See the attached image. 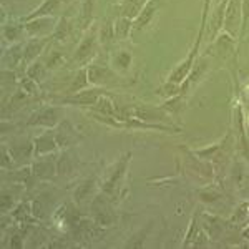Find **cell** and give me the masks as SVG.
<instances>
[{
  "label": "cell",
  "instance_id": "obj_1",
  "mask_svg": "<svg viewBox=\"0 0 249 249\" xmlns=\"http://www.w3.org/2000/svg\"><path fill=\"white\" fill-rule=\"evenodd\" d=\"M131 160V153H124L122 158L118 160L113 168L107 173V178L103 179L102 183V193H105L108 198L113 201V199L118 196V190H120V183H122L124 171H126L128 161Z\"/></svg>",
  "mask_w": 249,
  "mask_h": 249
},
{
  "label": "cell",
  "instance_id": "obj_2",
  "mask_svg": "<svg viewBox=\"0 0 249 249\" xmlns=\"http://www.w3.org/2000/svg\"><path fill=\"white\" fill-rule=\"evenodd\" d=\"M98 27L91 25V29L87 30V34L83 35V38L80 40V45L75 50L73 57H71V63H78V65H88L90 58L95 57L96 47H98Z\"/></svg>",
  "mask_w": 249,
  "mask_h": 249
},
{
  "label": "cell",
  "instance_id": "obj_3",
  "mask_svg": "<svg viewBox=\"0 0 249 249\" xmlns=\"http://www.w3.org/2000/svg\"><path fill=\"white\" fill-rule=\"evenodd\" d=\"M90 208H91V219L96 224H100L102 228H108L111 224H115L116 216L113 214V210H111V199L108 198L105 193L95 196L91 199Z\"/></svg>",
  "mask_w": 249,
  "mask_h": 249
},
{
  "label": "cell",
  "instance_id": "obj_4",
  "mask_svg": "<svg viewBox=\"0 0 249 249\" xmlns=\"http://www.w3.org/2000/svg\"><path fill=\"white\" fill-rule=\"evenodd\" d=\"M241 25H243V0H228L223 32L232 38H239Z\"/></svg>",
  "mask_w": 249,
  "mask_h": 249
},
{
  "label": "cell",
  "instance_id": "obj_5",
  "mask_svg": "<svg viewBox=\"0 0 249 249\" xmlns=\"http://www.w3.org/2000/svg\"><path fill=\"white\" fill-rule=\"evenodd\" d=\"M62 108H57V107H43L37 110L35 113L30 115L29 122L27 124L29 126H43V128H55L57 124L62 122Z\"/></svg>",
  "mask_w": 249,
  "mask_h": 249
},
{
  "label": "cell",
  "instance_id": "obj_6",
  "mask_svg": "<svg viewBox=\"0 0 249 249\" xmlns=\"http://www.w3.org/2000/svg\"><path fill=\"white\" fill-rule=\"evenodd\" d=\"M203 37H204V34L198 32V38H196V43L193 45L191 52L188 53V57L184 58L183 62L171 71V75L168 77V82H173V83H178V85H181L184 80H186V77L190 75L193 65H195V58H196V55H198V52H199V47H201Z\"/></svg>",
  "mask_w": 249,
  "mask_h": 249
},
{
  "label": "cell",
  "instance_id": "obj_7",
  "mask_svg": "<svg viewBox=\"0 0 249 249\" xmlns=\"http://www.w3.org/2000/svg\"><path fill=\"white\" fill-rule=\"evenodd\" d=\"M88 82L90 87H107L108 83L116 82V73L111 70V67L105 63H88Z\"/></svg>",
  "mask_w": 249,
  "mask_h": 249
},
{
  "label": "cell",
  "instance_id": "obj_8",
  "mask_svg": "<svg viewBox=\"0 0 249 249\" xmlns=\"http://www.w3.org/2000/svg\"><path fill=\"white\" fill-rule=\"evenodd\" d=\"M103 93H105V90L102 87H88L85 90L78 91V93L63 96L62 103L63 105L70 103V105H78V107H91Z\"/></svg>",
  "mask_w": 249,
  "mask_h": 249
},
{
  "label": "cell",
  "instance_id": "obj_9",
  "mask_svg": "<svg viewBox=\"0 0 249 249\" xmlns=\"http://www.w3.org/2000/svg\"><path fill=\"white\" fill-rule=\"evenodd\" d=\"M226 5H228V0H221V2H218V5H216L214 12L211 14L210 25H206L208 30H204V34L208 35V40H210V42H214V40L218 38V35L223 32Z\"/></svg>",
  "mask_w": 249,
  "mask_h": 249
},
{
  "label": "cell",
  "instance_id": "obj_10",
  "mask_svg": "<svg viewBox=\"0 0 249 249\" xmlns=\"http://www.w3.org/2000/svg\"><path fill=\"white\" fill-rule=\"evenodd\" d=\"M57 148H60V146L57 143V136H55L53 128H50L48 131H45L43 135H40L34 140V156L35 158L53 153Z\"/></svg>",
  "mask_w": 249,
  "mask_h": 249
},
{
  "label": "cell",
  "instance_id": "obj_11",
  "mask_svg": "<svg viewBox=\"0 0 249 249\" xmlns=\"http://www.w3.org/2000/svg\"><path fill=\"white\" fill-rule=\"evenodd\" d=\"M23 25H25V32L32 35V37H48L50 34H53L57 23L50 17H42V18H34L29 20V22H23Z\"/></svg>",
  "mask_w": 249,
  "mask_h": 249
},
{
  "label": "cell",
  "instance_id": "obj_12",
  "mask_svg": "<svg viewBox=\"0 0 249 249\" xmlns=\"http://www.w3.org/2000/svg\"><path fill=\"white\" fill-rule=\"evenodd\" d=\"M158 9H160V0H148V3L144 5L142 14L133 20V30H131V35H133V37L136 34H140V32H143L144 29H146L148 23L153 20Z\"/></svg>",
  "mask_w": 249,
  "mask_h": 249
},
{
  "label": "cell",
  "instance_id": "obj_13",
  "mask_svg": "<svg viewBox=\"0 0 249 249\" xmlns=\"http://www.w3.org/2000/svg\"><path fill=\"white\" fill-rule=\"evenodd\" d=\"M48 40H50L48 37H34L29 42H25V45H23V63L30 65L32 62L38 60L40 55L45 50Z\"/></svg>",
  "mask_w": 249,
  "mask_h": 249
},
{
  "label": "cell",
  "instance_id": "obj_14",
  "mask_svg": "<svg viewBox=\"0 0 249 249\" xmlns=\"http://www.w3.org/2000/svg\"><path fill=\"white\" fill-rule=\"evenodd\" d=\"M53 131H55V136H57V143L60 148L70 146L71 143H77L80 140L75 128L71 126V123L67 122V120H62V122L53 128Z\"/></svg>",
  "mask_w": 249,
  "mask_h": 249
},
{
  "label": "cell",
  "instance_id": "obj_15",
  "mask_svg": "<svg viewBox=\"0 0 249 249\" xmlns=\"http://www.w3.org/2000/svg\"><path fill=\"white\" fill-rule=\"evenodd\" d=\"M210 67V60H208L206 57H201L199 60H196V63L193 65L190 75L186 77V80L181 83V90H179V93L181 95H186L188 90L195 85V83H198L199 80H201V77L204 75V71H206V68Z\"/></svg>",
  "mask_w": 249,
  "mask_h": 249
},
{
  "label": "cell",
  "instance_id": "obj_16",
  "mask_svg": "<svg viewBox=\"0 0 249 249\" xmlns=\"http://www.w3.org/2000/svg\"><path fill=\"white\" fill-rule=\"evenodd\" d=\"M230 142H231V135H228L223 142L211 144V146H206V148H201V150L193 151V155L199 156L201 160H213V161H214V160L221 158V155H224L228 150H230Z\"/></svg>",
  "mask_w": 249,
  "mask_h": 249
},
{
  "label": "cell",
  "instance_id": "obj_17",
  "mask_svg": "<svg viewBox=\"0 0 249 249\" xmlns=\"http://www.w3.org/2000/svg\"><path fill=\"white\" fill-rule=\"evenodd\" d=\"M148 3V0H122L120 3H116V12L118 17H126L130 20H135L142 14L144 5Z\"/></svg>",
  "mask_w": 249,
  "mask_h": 249
},
{
  "label": "cell",
  "instance_id": "obj_18",
  "mask_svg": "<svg viewBox=\"0 0 249 249\" xmlns=\"http://www.w3.org/2000/svg\"><path fill=\"white\" fill-rule=\"evenodd\" d=\"M184 248H199V246H206V236L201 230V226L198 224L196 218L191 219L190 223V230L186 232V238L183 243Z\"/></svg>",
  "mask_w": 249,
  "mask_h": 249
},
{
  "label": "cell",
  "instance_id": "obj_19",
  "mask_svg": "<svg viewBox=\"0 0 249 249\" xmlns=\"http://www.w3.org/2000/svg\"><path fill=\"white\" fill-rule=\"evenodd\" d=\"M58 7H60V0H43L38 9L30 12V14L27 15V17H23L22 20L23 22H29V20H34V18L50 17L52 14H55V12L58 10Z\"/></svg>",
  "mask_w": 249,
  "mask_h": 249
},
{
  "label": "cell",
  "instance_id": "obj_20",
  "mask_svg": "<svg viewBox=\"0 0 249 249\" xmlns=\"http://www.w3.org/2000/svg\"><path fill=\"white\" fill-rule=\"evenodd\" d=\"M107 93V91H105ZM103 93L102 96H100L98 100L91 105L90 108L95 111V113H98V115H108V116H120V111L116 110V107H115V103L111 102V98L108 95Z\"/></svg>",
  "mask_w": 249,
  "mask_h": 249
},
{
  "label": "cell",
  "instance_id": "obj_21",
  "mask_svg": "<svg viewBox=\"0 0 249 249\" xmlns=\"http://www.w3.org/2000/svg\"><path fill=\"white\" fill-rule=\"evenodd\" d=\"M113 29L115 40H126L131 35V30H133V20L126 17H118L113 22Z\"/></svg>",
  "mask_w": 249,
  "mask_h": 249
},
{
  "label": "cell",
  "instance_id": "obj_22",
  "mask_svg": "<svg viewBox=\"0 0 249 249\" xmlns=\"http://www.w3.org/2000/svg\"><path fill=\"white\" fill-rule=\"evenodd\" d=\"M90 87V82H88V70H87V65L82 67L80 70L77 71V75L71 80V85L68 88V93L67 95H73V93H78V91L85 90V88Z\"/></svg>",
  "mask_w": 249,
  "mask_h": 249
},
{
  "label": "cell",
  "instance_id": "obj_23",
  "mask_svg": "<svg viewBox=\"0 0 249 249\" xmlns=\"http://www.w3.org/2000/svg\"><path fill=\"white\" fill-rule=\"evenodd\" d=\"M95 2L96 0H83L82 2V10H80V27L83 30H88L91 27V18H93V10H95Z\"/></svg>",
  "mask_w": 249,
  "mask_h": 249
},
{
  "label": "cell",
  "instance_id": "obj_24",
  "mask_svg": "<svg viewBox=\"0 0 249 249\" xmlns=\"http://www.w3.org/2000/svg\"><path fill=\"white\" fill-rule=\"evenodd\" d=\"M32 170H34V176L42 179H50V176L53 173H58L57 168L48 161V160H37V161L32 164Z\"/></svg>",
  "mask_w": 249,
  "mask_h": 249
},
{
  "label": "cell",
  "instance_id": "obj_25",
  "mask_svg": "<svg viewBox=\"0 0 249 249\" xmlns=\"http://www.w3.org/2000/svg\"><path fill=\"white\" fill-rule=\"evenodd\" d=\"M70 34H71L70 18L62 17L57 22V25H55V30H53V34H52V38H53L55 42H65V40L70 37Z\"/></svg>",
  "mask_w": 249,
  "mask_h": 249
},
{
  "label": "cell",
  "instance_id": "obj_26",
  "mask_svg": "<svg viewBox=\"0 0 249 249\" xmlns=\"http://www.w3.org/2000/svg\"><path fill=\"white\" fill-rule=\"evenodd\" d=\"M93 188H95V179H87L80 186H77V190H75V203L83 204L85 201H88L90 196L93 195Z\"/></svg>",
  "mask_w": 249,
  "mask_h": 249
},
{
  "label": "cell",
  "instance_id": "obj_27",
  "mask_svg": "<svg viewBox=\"0 0 249 249\" xmlns=\"http://www.w3.org/2000/svg\"><path fill=\"white\" fill-rule=\"evenodd\" d=\"M203 224H204V230L208 231V234L211 236L213 239H218V236L223 232V226H221V221L214 216H203Z\"/></svg>",
  "mask_w": 249,
  "mask_h": 249
},
{
  "label": "cell",
  "instance_id": "obj_28",
  "mask_svg": "<svg viewBox=\"0 0 249 249\" xmlns=\"http://www.w3.org/2000/svg\"><path fill=\"white\" fill-rule=\"evenodd\" d=\"M12 218L18 223H27L34 218V213H32V203H20L17 208H14L12 211Z\"/></svg>",
  "mask_w": 249,
  "mask_h": 249
},
{
  "label": "cell",
  "instance_id": "obj_29",
  "mask_svg": "<svg viewBox=\"0 0 249 249\" xmlns=\"http://www.w3.org/2000/svg\"><path fill=\"white\" fill-rule=\"evenodd\" d=\"M45 71H47L45 62L35 60V62H32L30 65L27 67L25 75H27V77H30L32 80H35V82H42V78L45 77Z\"/></svg>",
  "mask_w": 249,
  "mask_h": 249
},
{
  "label": "cell",
  "instance_id": "obj_30",
  "mask_svg": "<svg viewBox=\"0 0 249 249\" xmlns=\"http://www.w3.org/2000/svg\"><path fill=\"white\" fill-rule=\"evenodd\" d=\"M98 38L102 45H108L111 40L115 38V29H113V22L105 20L102 23V27H98Z\"/></svg>",
  "mask_w": 249,
  "mask_h": 249
},
{
  "label": "cell",
  "instance_id": "obj_31",
  "mask_svg": "<svg viewBox=\"0 0 249 249\" xmlns=\"http://www.w3.org/2000/svg\"><path fill=\"white\" fill-rule=\"evenodd\" d=\"M183 105H184V95L179 93V95L173 96V98H168L161 105V108L168 115H171V113H179V111L183 110Z\"/></svg>",
  "mask_w": 249,
  "mask_h": 249
},
{
  "label": "cell",
  "instance_id": "obj_32",
  "mask_svg": "<svg viewBox=\"0 0 249 249\" xmlns=\"http://www.w3.org/2000/svg\"><path fill=\"white\" fill-rule=\"evenodd\" d=\"M179 90H181V85H178V83H173V82H166L163 83L161 87L156 90V95L163 96V98H173V96L179 95Z\"/></svg>",
  "mask_w": 249,
  "mask_h": 249
},
{
  "label": "cell",
  "instance_id": "obj_33",
  "mask_svg": "<svg viewBox=\"0 0 249 249\" xmlns=\"http://www.w3.org/2000/svg\"><path fill=\"white\" fill-rule=\"evenodd\" d=\"M20 88H22L25 93H29L30 96H35V98L40 96V93H42V91H40V87H38V82L32 80L30 77H27V75L20 80Z\"/></svg>",
  "mask_w": 249,
  "mask_h": 249
},
{
  "label": "cell",
  "instance_id": "obj_34",
  "mask_svg": "<svg viewBox=\"0 0 249 249\" xmlns=\"http://www.w3.org/2000/svg\"><path fill=\"white\" fill-rule=\"evenodd\" d=\"M25 27H20V25H5L3 27V30H2V34H3V38L7 40V42H10V43H14V42H17V40L20 38V35H22V32Z\"/></svg>",
  "mask_w": 249,
  "mask_h": 249
},
{
  "label": "cell",
  "instance_id": "obj_35",
  "mask_svg": "<svg viewBox=\"0 0 249 249\" xmlns=\"http://www.w3.org/2000/svg\"><path fill=\"white\" fill-rule=\"evenodd\" d=\"M63 63H65V57H63V53L60 50H53L45 60L47 70H55V68L62 67Z\"/></svg>",
  "mask_w": 249,
  "mask_h": 249
},
{
  "label": "cell",
  "instance_id": "obj_36",
  "mask_svg": "<svg viewBox=\"0 0 249 249\" xmlns=\"http://www.w3.org/2000/svg\"><path fill=\"white\" fill-rule=\"evenodd\" d=\"M131 60H133V57H131L130 52H120V53H116V57L113 58V65L115 68H120V70H128L131 65Z\"/></svg>",
  "mask_w": 249,
  "mask_h": 249
},
{
  "label": "cell",
  "instance_id": "obj_37",
  "mask_svg": "<svg viewBox=\"0 0 249 249\" xmlns=\"http://www.w3.org/2000/svg\"><path fill=\"white\" fill-rule=\"evenodd\" d=\"M231 221H232V223H236V224L248 223V221H249V203H241Z\"/></svg>",
  "mask_w": 249,
  "mask_h": 249
},
{
  "label": "cell",
  "instance_id": "obj_38",
  "mask_svg": "<svg viewBox=\"0 0 249 249\" xmlns=\"http://www.w3.org/2000/svg\"><path fill=\"white\" fill-rule=\"evenodd\" d=\"M32 175H34L32 166H25V168H22V170H18V171H12L10 173V179H12V181H17V183H27Z\"/></svg>",
  "mask_w": 249,
  "mask_h": 249
},
{
  "label": "cell",
  "instance_id": "obj_39",
  "mask_svg": "<svg viewBox=\"0 0 249 249\" xmlns=\"http://www.w3.org/2000/svg\"><path fill=\"white\" fill-rule=\"evenodd\" d=\"M14 206H15L14 195L3 191L2 193V201H0V211H2V214H5V213H9V211H14Z\"/></svg>",
  "mask_w": 249,
  "mask_h": 249
},
{
  "label": "cell",
  "instance_id": "obj_40",
  "mask_svg": "<svg viewBox=\"0 0 249 249\" xmlns=\"http://www.w3.org/2000/svg\"><path fill=\"white\" fill-rule=\"evenodd\" d=\"M248 29H249V0H243V25H241L239 40L246 37Z\"/></svg>",
  "mask_w": 249,
  "mask_h": 249
},
{
  "label": "cell",
  "instance_id": "obj_41",
  "mask_svg": "<svg viewBox=\"0 0 249 249\" xmlns=\"http://www.w3.org/2000/svg\"><path fill=\"white\" fill-rule=\"evenodd\" d=\"M15 164V156L10 151V148L2 146V168L3 170H10Z\"/></svg>",
  "mask_w": 249,
  "mask_h": 249
},
{
  "label": "cell",
  "instance_id": "obj_42",
  "mask_svg": "<svg viewBox=\"0 0 249 249\" xmlns=\"http://www.w3.org/2000/svg\"><path fill=\"white\" fill-rule=\"evenodd\" d=\"M221 196V193L218 190H214L213 186H208V188H204V190L199 191V198L203 199V201H206V203H210V201H216Z\"/></svg>",
  "mask_w": 249,
  "mask_h": 249
},
{
  "label": "cell",
  "instance_id": "obj_43",
  "mask_svg": "<svg viewBox=\"0 0 249 249\" xmlns=\"http://www.w3.org/2000/svg\"><path fill=\"white\" fill-rule=\"evenodd\" d=\"M213 0H203V15H201V25H199V32L204 34L208 25V14H210V7H211Z\"/></svg>",
  "mask_w": 249,
  "mask_h": 249
},
{
  "label": "cell",
  "instance_id": "obj_44",
  "mask_svg": "<svg viewBox=\"0 0 249 249\" xmlns=\"http://www.w3.org/2000/svg\"><path fill=\"white\" fill-rule=\"evenodd\" d=\"M23 248V236L22 234H14L10 238V249H22Z\"/></svg>",
  "mask_w": 249,
  "mask_h": 249
},
{
  "label": "cell",
  "instance_id": "obj_45",
  "mask_svg": "<svg viewBox=\"0 0 249 249\" xmlns=\"http://www.w3.org/2000/svg\"><path fill=\"white\" fill-rule=\"evenodd\" d=\"M243 239H246V241H249V226L246 228V230L243 231Z\"/></svg>",
  "mask_w": 249,
  "mask_h": 249
},
{
  "label": "cell",
  "instance_id": "obj_46",
  "mask_svg": "<svg viewBox=\"0 0 249 249\" xmlns=\"http://www.w3.org/2000/svg\"><path fill=\"white\" fill-rule=\"evenodd\" d=\"M218 2H221V0H218Z\"/></svg>",
  "mask_w": 249,
  "mask_h": 249
}]
</instances>
